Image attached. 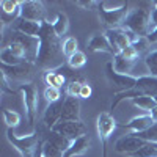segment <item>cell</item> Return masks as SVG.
Listing matches in <instances>:
<instances>
[{"instance_id":"obj_1","label":"cell","mask_w":157,"mask_h":157,"mask_svg":"<svg viewBox=\"0 0 157 157\" xmlns=\"http://www.w3.org/2000/svg\"><path fill=\"white\" fill-rule=\"evenodd\" d=\"M39 55H38V66L47 68L49 71H54L55 68L61 66L63 60V43H60V36L55 33L52 24L43 22L41 33H39Z\"/></svg>"},{"instance_id":"obj_2","label":"cell","mask_w":157,"mask_h":157,"mask_svg":"<svg viewBox=\"0 0 157 157\" xmlns=\"http://www.w3.org/2000/svg\"><path fill=\"white\" fill-rule=\"evenodd\" d=\"M123 29L134 32L140 38H146L151 32V10L146 8V3H141L126 17Z\"/></svg>"},{"instance_id":"obj_3","label":"cell","mask_w":157,"mask_h":157,"mask_svg":"<svg viewBox=\"0 0 157 157\" xmlns=\"http://www.w3.org/2000/svg\"><path fill=\"white\" fill-rule=\"evenodd\" d=\"M140 96H157V77L154 75H145V77H138L137 83L132 90L124 91V93H118L113 104H112V110L120 104L123 99H134Z\"/></svg>"},{"instance_id":"obj_4","label":"cell","mask_w":157,"mask_h":157,"mask_svg":"<svg viewBox=\"0 0 157 157\" xmlns=\"http://www.w3.org/2000/svg\"><path fill=\"white\" fill-rule=\"evenodd\" d=\"M10 43H16L25 50L27 63H32V61L38 60V55H39V38L27 36V35H24V33H21L17 30H13L11 36H10Z\"/></svg>"},{"instance_id":"obj_5","label":"cell","mask_w":157,"mask_h":157,"mask_svg":"<svg viewBox=\"0 0 157 157\" xmlns=\"http://www.w3.org/2000/svg\"><path fill=\"white\" fill-rule=\"evenodd\" d=\"M50 130H54V132L66 137L68 140H75V138H80L83 135H86V127L83 123L80 121H58L54 127Z\"/></svg>"},{"instance_id":"obj_6","label":"cell","mask_w":157,"mask_h":157,"mask_svg":"<svg viewBox=\"0 0 157 157\" xmlns=\"http://www.w3.org/2000/svg\"><path fill=\"white\" fill-rule=\"evenodd\" d=\"M6 137H8L11 145L22 154V157H30L32 151L35 149L36 143H38V137L35 134L25 135V137H17L16 134H13V129H8Z\"/></svg>"},{"instance_id":"obj_7","label":"cell","mask_w":157,"mask_h":157,"mask_svg":"<svg viewBox=\"0 0 157 157\" xmlns=\"http://www.w3.org/2000/svg\"><path fill=\"white\" fill-rule=\"evenodd\" d=\"M104 35L107 36L115 55L121 54L124 49H127L129 46H132V43H130V39L127 36L126 29H123V27H120V29H107Z\"/></svg>"},{"instance_id":"obj_8","label":"cell","mask_w":157,"mask_h":157,"mask_svg":"<svg viewBox=\"0 0 157 157\" xmlns=\"http://www.w3.org/2000/svg\"><path fill=\"white\" fill-rule=\"evenodd\" d=\"M44 16L46 10L41 2H35V0L21 2V19L32 22H44Z\"/></svg>"},{"instance_id":"obj_9","label":"cell","mask_w":157,"mask_h":157,"mask_svg":"<svg viewBox=\"0 0 157 157\" xmlns=\"http://www.w3.org/2000/svg\"><path fill=\"white\" fill-rule=\"evenodd\" d=\"M99 16L109 29H120V25H123L126 17L129 16L127 5L121 10H115V11H109L105 8H102V5H99Z\"/></svg>"},{"instance_id":"obj_10","label":"cell","mask_w":157,"mask_h":157,"mask_svg":"<svg viewBox=\"0 0 157 157\" xmlns=\"http://www.w3.org/2000/svg\"><path fill=\"white\" fill-rule=\"evenodd\" d=\"M107 77L110 83H113L118 90H120V93H124V91H129L132 90L137 83V78L138 77H134V75H123V74H118L115 69H113V64L109 63L107 64Z\"/></svg>"},{"instance_id":"obj_11","label":"cell","mask_w":157,"mask_h":157,"mask_svg":"<svg viewBox=\"0 0 157 157\" xmlns=\"http://www.w3.org/2000/svg\"><path fill=\"white\" fill-rule=\"evenodd\" d=\"M146 141L138 138L135 134H130V135H126V137H121L115 143V151L116 152H121V154H126V155H132L134 152H137L141 146H145Z\"/></svg>"},{"instance_id":"obj_12","label":"cell","mask_w":157,"mask_h":157,"mask_svg":"<svg viewBox=\"0 0 157 157\" xmlns=\"http://www.w3.org/2000/svg\"><path fill=\"white\" fill-rule=\"evenodd\" d=\"M21 17V2L17 0H2L0 2V19L5 25L16 22Z\"/></svg>"},{"instance_id":"obj_13","label":"cell","mask_w":157,"mask_h":157,"mask_svg":"<svg viewBox=\"0 0 157 157\" xmlns=\"http://www.w3.org/2000/svg\"><path fill=\"white\" fill-rule=\"evenodd\" d=\"M116 129V121L115 118L107 113V112H102L99 116H98V134L102 140V145L105 146V143L109 140V137L113 134V130Z\"/></svg>"},{"instance_id":"obj_14","label":"cell","mask_w":157,"mask_h":157,"mask_svg":"<svg viewBox=\"0 0 157 157\" xmlns=\"http://www.w3.org/2000/svg\"><path fill=\"white\" fill-rule=\"evenodd\" d=\"M78 116H80V102H78V98L68 96L63 102L60 121H78Z\"/></svg>"},{"instance_id":"obj_15","label":"cell","mask_w":157,"mask_h":157,"mask_svg":"<svg viewBox=\"0 0 157 157\" xmlns=\"http://www.w3.org/2000/svg\"><path fill=\"white\" fill-rule=\"evenodd\" d=\"M21 91L24 93V101H25V107H27V116H29V123L33 124L35 121V112L38 107V101H36V91L35 88L27 83V85H22Z\"/></svg>"},{"instance_id":"obj_16","label":"cell","mask_w":157,"mask_h":157,"mask_svg":"<svg viewBox=\"0 0 157 157\" xmlns=\"http://www.w3.org/2000/svg\"><path fill=\"white\" fill-rule=\"evenodd\" d=\"M63 99L54 102V104H49L46 112H44V116H43V121L47 127H54L60 120H61V110H63Z\"/></svg>"},{"instance_id":"obj_17","label":"cell","mask_w":157,"mask_h":157,"mask_svg":"<svg viewBox=\"0 0 157 157\" xmlns=\"http://www.w3.org/2000/svg\"><path fill=\"white\" fill-rule=\"evenodd\" d=\"M90 145H91V140H90L88 135H83V137H80V138H75V140L71 141L69 148L63 152V157H75V155H82V154H85V152L88 151Z\"/></svg>"},{"instance_id":"obj_18","label":"cell","mask_w":157,"mask_h":157,"mask_svg":"<svg viewBox=\"0 0 157 157\" xmlns=\"http://www.w3.org/2000/svg\"><path fill=\"white\" fill-rule=\"evenodd\" d=\"M41 24L43 22H32V21H25V19H17L13 24V30H17L27 36H35L38 38L41 33Z\"/></svg>"},{"instance_id":"obj_19","label":"cell","mask_w":157,"mask_h":157,"mask_svg":"<svg viewBox=\"0 0 157 157\" xmlns=\"http://www.w3.org/2000/svg\"><path fill=\"white\" fill-rule=\"evenodd\" d=\"M152 124H154V121H152L151 115L148 113V115H141V116L132 118V120H130L127 124H124V127H126V129H130L134 134H140V132H145V130H148Z\"/></svg>"},{"instance_id":"obj_20","label":"cell","mask_w":157,"mask_h":157,"mask_svg":"<svg viewBox=\"0 0 157 157\" xmlns=\"http://www.w3.org/2000/svg\"><path fill=\"white\" fill-rule=\"evenodd\" d=\"M88 49L91 52H107V54H113V49L109 43V39L105 35H94L93 38L88 41Z\"/></svg>"},{"instance_id":"obj_21","label":"cell","mask_w":157,"mask_h":157,"mask_svg":"<svg viewBox=\"0 0 157 157\" xmlns=\"http://www.w3.org/2000/svg\"><path fill=\"white\" fill-rule=\"evenodd\" d=\"M138 61H130L127 58H124L123 55H113V69L118 74H123V75H130V72L134 71V68L137 66Z\"/></svg>"},{"instance_id":"obj_22","label":"cell","mask_w":157,"mask_h":157,"mask_svg":"<svg viewBox=\"0 0 157 157\" xmlns=\"http://www.w3.org/2000/svg\"><path fill=\"white\" fill-rule=\"evenodd\" d=\"M3 69V75L5 77H11V78H24L27 77L30 72V64L25 61L22 64H17V66H6V64H2Z\"/></svg>"},{"instance_id":"obj_23","label":"cell","mask_w":157,"mask_h":157,"mask_svg":"<svg viewBox=\"0 0 157 157\" xmlns=\"http://www.w3.org/2000/svg\"><path fill=\"white\" fill-rule=\"evenodd\" d=\"M132 104L135 107H138L140 110L146 112V113H151V110L157 105V101H155L154 96H140V98H134Z\"/></svg>"},{"instance_id":"obj_24","label":"cell","mask_w":157,"mask_h":157,"mask_svg":"<svg viewBox=\"0 0 157 157\" xmlns=\"http://www.w3.org/2000/svg\"><path fill=\"white\" fill-rule=\"evenodd\" d=\"M44 78H46L47 86H54V88H58V90L66 83V77L60 72H57V71H47Z\"/></svg>"},{"instance_id":"obj_25","label":"cell","mask_w":157,"mask_h":157,"mask_svg":"<svg viewBox=\"0 0 157 157\" xmlns=\"http://www.w3.org/2000/svg\"><path fill=\"white\" fill-rule=\"evenodd\" d=\"M0 60H2V64H6V66H17V64L25 63L21 58H17L8 47H3L2 49V52H0Z\"/></svg>"},{"instance_id":"obj_26","label":"cell","mask_w":157,"mask_h":157,"mask_svg":"<svg viewBox=\"0 0 157 157\" xmlns=\"http://www.w3.org/2000/svg\"><path fill=\"white\" fill-rule=\"evenodd\" d=\"M41 154H43L44 157H63V151H61L58 146H55L52 141H49V140H46V141L43 143Z\"/></svg>"},{"instance_id":"obj_27","label":"cell","mask_w":157,"mask_h":157,"mask_svg":"<svg viewBox=\"0 0 157 157\" xmlns=\"http://www.w3.org/2000/svg\"><path fill=\"white\" fill-rule=\"evenodd\" d=\"M52 27H54V30H55V33H57L58 36H61V35L66 33V30H68V27H69V22H68L66 14L60 13V14L57 16V19H55V22L52 24Z\"/></svg>"},{"instance_id":"obj_28","label":"cell","mask_w":157,"mask_h":157,"mask_svg":"<svg viewBox=\"0 0 157 157\" xmlns=\"http://www.w3.org/2000/svg\"><path fill=\"white\" fill-rule=\"evenodd\" d=\"M75 52H78V43H77V39L75 38H72V36H69V38H66L63 41V54H64V57H72Z\"/></svg>"},{"instance_id":"obj_29","label":"cell","mask_w":157,"mask_h":157,"mask_svg":"<svg viewBox=\"0 0 157 157\" xmlns=\"http://www.w3.org/2000/svg\"><path fill=\"white\" fill-rule=\"evenodd\" d=\"M130 157H157V145H154V143H146L145 146H141Z\"/></svg>"},{"instance_id":"obj_30","label":"cell","mask_w":157,"mask_h":157,"mask_svg":"<svg viewBox=\"0 0 157 157\" xmlns=\"http://www.w3.org/2000/svg\"><path fill=\"white\" fill-rule=\"evenodd\" d=\"M138 138L145 140L146 143H154V145H157V123H154L148 130H145V132H140V134H135Z\"/></svg>"},{"instance_id":"obj_31","label":"cell","mask_w":157,"mask_h":157,"mask_svg":"<svg viewBox=\"0 0 157 157\" xmlns=\"http://www.w3.org/2000/svg\"><path fill=\"white\" fill-rule=\"evenodd\" d=\"M85 63H86V55H85V52H82V50L75 52L72 57L68 58V64L71 68H74V69H78V68L85 66Z\"/></svg>"},{"instance_id":"obj_32","label":"cell","mask_w":157,"mask_h":157,"mask_svg":"<svg viewBox=\"0 0 157 157\" xmlns=\"http://www.w3.org/2000/svg\"><path fill=\"white\" fill-rule=\"evenodd\" d=\"M145 66L151 72V75L157 77V50L149 52V54L145 57Z\"/></svg>"},{"instance_id":"obj_33","label":"cell","mask_w":157,"mask_h":157,"mask_svg":"<svg viewBox=\"0 0 157 157\" xmlns=\"http://www.w3.org/2000/svg\"><path fill=\"white\" fill-rule=\"evenodd\" d=\"M3 120H5L6 126L10 129H13V127H16L21 123V115L16 110H5L3 112Z\"/></svg>"},{"instance_id":"obj_34","label":"cell","mask_w":157,"mask_h":157,"mask_svg":"<svg viewBox=\"0 0 157 157\" xmlns=\"http://www.w3.org/2000/svg\"><path fill=\"white\" fill-rule=\"evenodd\" d=\"M44 99H46L49 104H54V102L63 99V98H61V91H60L58 88H54V86H47V88L44 90Z\"/></svg>"},{"instance_id":"obj_35","label":"cell","mask_w":157,"mask_h":157,"mask_svg":"<svg viewBox=\"0 0 157 157\" xmlns=\"http://www.w3.org/2000/svg\"><path fill=\"white\" fill-rule=\"evenodd\" d=\"M82 86H83V82H80V80H71L68 83V96L78 98V96H80Z\"/></svg>"},{"instance_id":"obj_36","label":"cell","mask_w":157,"mask_h":157,"mask_svg":"<svg viewBox=\"0 0 157 157\" xmlns=\"http://www.w3.org/2000/svg\"><path fill=\"white\" fill-rule=\"evenodd\" d=\"M120 55H123L124 58H127V60H130V61H138V57H140V54L137 52V49H135L134 46H129L127 49H124Z\"/></svg>"},{"instance_id":"obj_37","label":"cell","mask_w":157,"mask_h":157,"mask_svg":"<svg viewBox=\"0 0 157 157\" xmlns=\"http://www.w3.org/2000/svg\"><path fill=\"white\" fill-rule=\"evenodd\" d=\"M132 46L137 49V52L141 55L143 52H146V50H148V47H149L151 44H149V41H148V38H140L138 41H137L135 44H132Z\"/></svg>"},{"instance_id":"obj_38","label":"cell","mask_w":157,"mask_h":157,"mask_svg":"<svg viewBox=\"0 0 157 157\" xmlns=\"http://www.w3.org/2000/svg\"><path fill=\"white\" fill-rule=\"evenodd\" d=\"M91 94H93V90H91V86L88 85V83H83V86H82V90H80V99H88V98H91Z\"/></svg>"},{"instance_id":"obj_39","label":"cell","mask_w":157,"mask_h":157,"mask_svg":"<svg viewBox=\"0 0 157 157\" xmlns=\"http://www.w3.org/2000/svg\"><path fill=\"white\" fill-rule=\"evenodd\" d=\"M155 27H157V6L151 10V30H154Z\"/></svg>"},{"instance_id":"obj_40","label":"cell","mask_w":157,"mask_h":157,"mask_svg":"<svg viewBox=\"0 0 157 157\" xmlns=\"http://www.w3.org/2000/svg\"><path fill=\"white\" fill-rule=\"evenodd\" d=\"M146 38H148L149 44H155V43H157V27H155L154 30H151V32H149V35H148Z\"/></svg>"},{"instance_id":"obj_41","label":"cell","mask_w":157,"mask_h":157,"mask_svg":"<svg viewBox=\"0 0 157 157\" xmlns=\"http://www.w3.org/2000/svg\"><path fill=\"white\" fill-rule=\"evenodd\" d=\"M149 115H151V118H152V121H154V123H157V105L151 110V113H149Z\"/></svg>"},{"instance_id":"obj_42","label":"cell","mask_w":157,"mask_h":157,"mask_svg":"<svg viewBox=\"0 0 157 157\" xmlns=\"http://www.w3.org/2000/svg\"><path fill=\"white\" fill-rule=\"evenodd\" d=\"M154 98H155V101H157V96H154Z\"/></svg>"},{"instance_id":"obj_43","label":"cell","mask_w":157,"mask_h":157,"mask_svg":"<svg viewBox=\"0 0 157 157\" xmlns=\"http://www.w3.org/2000/svg\"><path fill=\"white\" fill-rule=\"evenodd\" d=\"M41 157H44V155H43V154H41Z\"/></svg>"}]
</instances>
